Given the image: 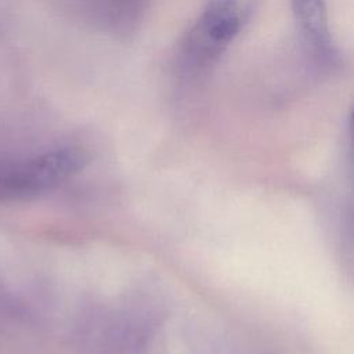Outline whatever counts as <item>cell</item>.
Returning <instances> with one entry per match:
<instances>
[{
  "mask_svg": "<svg viewBox=\"0 0 354 354\" xmlns=\"http://www.w3.org/2000/svg\"><path fill=\"white\" fill-rule=\"evenodd\" d=\"M259 0H207L181 36L174 71L184 82L206 76L252 19Z\"/></svg>",
  "mask_w": 354,
  "mask_h": 354,
  "instance_id": "6da1fadb",
  "label": "cell"
},
{
  "mask_svg": "<svg viewBox=\"0 0 354 354\" xmlns=\"http://www.w3.org/2000/svg\"><path fill=\"white\" fill-rule=\"evenodd\" d=\"M301 40L313 59L324 66L340 59L333 41L325 0H288Z\"/></svg>",
  "mask_w": 354,
  "mask_h": 354,
  "instance_id": "3957f363",
  "label": "cell"
},
{
  "mask_svg": "<svg viewBox=\"0 0 354 354\" xmlns=\"http://www.w3.org/2000/svg\"><path fill=\"white\" fill-rule=\"evenodd\" d=\"M86 163L79 148H61L35 156L0 180V195L21 196L46 191L77 173Z\"/></svg>",
  "mask_w": 354,
  "mask_h": 354,
  "instance_id": "7a4b0ae2",
  "label": "cell"
},
{
  "mask_svg": "<svg viewBox=\"0 0 354 354\" xmlns=\"http://www.w3.org/2000/svg\"><path fill=\"white\" fill-rule=\"evenodd\" d=\"M115 24L120 28H130L141 15L149 0H106Z\"/></svg>",
  "mask_w": 354,
  "mask_h": 354,
  "instance_id": "277c9868",
  "label": "cell"
}]
</instances>
